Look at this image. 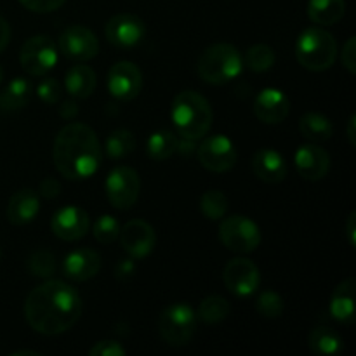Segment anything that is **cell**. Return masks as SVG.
<instances>
[{
  "label": "cell",
  "instance_id": "obj_1",
  "mask_svg": "<svg viewBox=\"0 0 356 356\" xmlns=\"http://www.w3.org/2000/svg\"><path fill=\"white\" fill-rule=\"evenodd\" d=\"M82 313L80 294L70 284L47 280L35 287L24 302V316L35 332L59 336L72 329Z\"/></svg>",
  "mask_w": 356,
  "mask_h": 356
},
{
  "label": "cell",
  "instance_id": "obj_2",
  "mask_svg": "<svg viewBox=\"0 0 356 356\" xmlns=\"http://www.w3.org/2000/svg\"><path fill=\"white\" fill-rule=\"evenodd\" d=\"M52 159L58 172L66 179H87L99 169L103 148L89 125L70 124L56 136Z\"/></svg>",
  "mask_w": 356,
  "mask_h": 356
},
{
  "label": "cell",
  "instance_id": "obj_3",
  "mask_svg": "<svg viewBox=\"0 0 356 356\" xmlns=\"http://www.w3.org/2000/svg\"><path fill=\"white\" fill-rule=\"evenodd\" d=\"M170 118L181 138L198 141L211 131L214 111L211 103L197 90H183L174 97Z\"/></svg>",
  "mask_w": 356,
  "mask_h": 356
},
{
  "label": "cell",
  "instance_id": "obj_4",
  "mask_svg": "<svg viewBox=\"0 0 356 356\" xmlns=\"http://www.w3.org/2000/svg\"><path fill=\"white\" fill-rule=\"evenodd\" d=\"M296 58L309 72H325L336 63L337 42L322 28H306L296 42Z\"/></svg>",
  "mask_w": 356,
  "mask_h": 356
},
{
  "label": "cell",
  "instance_id": "obj_5",
  "mask_svg": "<svg viewBox=\"0 0 356 356\" xmlns=\"http://www.w3.org/2000/svg\"><path fill=\"white\" fill-rule=\"evenodd\" d=\"M197 68L204 82L222 86L242 73L243 58L235 45L214 44L202 52Z\"/></svg>",
  "mask_w": 356,
  "mask_h": 356
},
{
  "label": "cell",
  "instance_id": "obj_6",
  "mask_svg": "<svg viewBox=\"0 0 356 356\" xmlns=\"http://www.w3.org/2000/svg\"><path fill=\"white\" fill-rule=\"evenodd\" d=\"M197 313L191 306L177 302L162 312L159 322V330L162 339L170 346H183L190 343L197 329Z\"/></svg>",
  "mask_w": 356,
  "mask_h": 356
},
{
  "label": "cell",
  "instance_id": "obj_7",
  "mask_svg": "<svg viewBox=\"0 0 356 356\" xmlns=\"http://www.w3.org/2000/svg\"><path fill=\"white\" fill-rule=\"evenodd\" d=\"M219 238L222 245L236 254H249L261 243V229L245 216H229L219 225Z\"/></svg>",
  "mask_w": 356,
  "mask_h": 356
},
{
  "label": "cell",
  "instance_id": "obj_8",
  "mask_svg": "<svg viewBox=\"0 0 356 356\" xmlns=\"http://www.w3.org/2000/svg\"><path fill=\"white\" fill-rule=\"evenodd\" d=\"M19 63L31 76H44L58 65V47L47 35H33L19 51Z\"/></svg>",
  "mask_w": 356,
  "mask_h": 356
},
{
  "label": "cell",
  "instance_id": "obj_9",
  "mask_svg": "<svg viewBox=\"0 0 356 356\" xmlns=\"http://www.w3.org/2000/svg\"><path fill=\"white\" fill-rule=\"evenodd\" d=\"M106 198L115 209H131L138 202L141 191V179L131 167H115L104 181Z\"/></svg>",
  "mask_w": 356,
  "mask_h": 356
},
{
  "label": "cell",
  "instance_id": "obj_10",
  "mask_svg": "<svg viewBox=\"0 0 356 356\" xmlns=\"http://www.w3.org/2000/svg\"><path fill=\"white\" fill-rule=\"evenodd\" d=\"M198 162L211 172H228L236 163V149L232 139L222 134L209 136L197 146Z\"/></svg>",
  "mask_w": 356,
  "mask_h": 356
},
{
  "label": "cell",
  "instance_id": "obj_11",
  "mask_svg": "<svg viewBox=\"0 0 356 356\" xmlns=\"http://www.w3.org/2000/svg\"><path fill=\"white\" fill-rule=\"evenodd\" d=\"M59 51L65 58L76 63H86L99 52V40L89 28L72 24L59 37Z\"/></svg>",
  "mask_w": 356,
  "mask_h": 356
},
{
  "label": "cell",
  "instance_id": "obj_12",
  "mask_svg": "<svg viewBox=\"0 0 356 356\" xmlns=\"http://www.w3.org/2000/svg\"><path fill=\"white\" fill-rule=\"evenodd\" d=\"M146 26L143 19L136 14L122 13L115 14L104 26L106 40L117 49H132L143 40Z\"/></svg>",
  "mask_w": 356,
  "mask_h": 356
},
{
  "label": "cell",
  "instance_id": "obj_13",
  "mask_svg": "<svg viewBox=\"0 0 356 356\" xmlns=\"http://www.w3.org/2000/svg\"><path fill=\"white\" fill-rule=\"evenodd\" d=\"M222 280L232 294L238 298H249L259 287L261 275L252 261L245 257H235L226 264Z\"/></svg>",
  "mask_w": 356,
  "mask_h": 356
},
{
  "label": "cell",
  "instance_id": "obj_14",
  "mask_svg": "<svg viewBox=\"0 0 356 356\" xmlns=\"http://www.w3.org/2000/svg\"><path fill=\"white\" fill-rule=\"evenodd\" d=\"M108 90L118 101H132L143 89L141 70L131 61H118L108 72Z\"/></svg>",
  "mask_w": 356,
  "mask_h": 356
},
{
  "label": "cell",
  "instance_id": "obj_15",
  "mask_svg": "<svg viewBox=\"0 0 356 356\" xmlns=\"http://www.w3.org/2000/svg\"><path fill=\"white\" fill-rule=\"evenodd\" d=\"M118 236H120L122 249L132 259H145L153 252L156 245L155 229L143 219H132L127 225L122 226Z\"/></svg>",
  "mask_w": 356,
  "mask_h": 356
},
{
  "label": "cell",
  "instance_id": "obj_16",
  "mask_svg": "<svg viewBox=\"0 0 356 356\" xmlns=\"http://www.w3.org/2000/svg\"><path fill=\"white\" fill-rule=\"evenodd\" d=\"M90 228V219L83 209L68 205L63 207L52 216L51 229L58 238L65 242H75L83 238Z\"/></svg>",
  "mask_w": 356,
  "mask_h": 356
},
{
  "label": "cell",
  "instance_id": "obj_17",
  "mask_svg": "<svg viewBox=\"0 0 356 356\" xmlns=\"http://www.w3.org/2000/svg\"><path fill=\"white\" fill-rule=\"evenodd\" d=\"M291 101L280 89L266 87L261 90L254 101V113L264 124H282L289 117Z\"/></svg>",
  "mask_w": 356,
  "mask_h": 356
},
{
  "label": "cell",
  "instance_id": "obj_18",
  "mask_svg": "<svg viewBox=\"0 0 356 356\" xmlns=\"http://www.w3.org/2000/svg\"><path fill=\"white\" fill-rule=\"evenodd\" d=\"M294 163L301 177L308 181H320L327 176L330 169V155L322 148L315 145H302L296 152Z\"/></svg>",
  "mask_w": 356,
  "mask_h": 356
},
{
  "label": "cell",
  "instance_id": "obj_19",
  "mask_svg": "<svg viewBox=\"0 0 356 356\" xmlns=\"http://www.w3.org/2000/svg\"><path fill=\"white\" fill-rule=\"evenodd\" d=\"M101 270V256L92 249H76L63 261L65 277L73 282H87Z\"/></svg>",
  "mask_w": 356,
  "mask_h": 356
},
{
  "label": "cell",
  "instance_id": "obj_20",
  "mask_svg": "<svg viewBox=\"0 0 356 356\" xmlns=\"http://www.w3.org/2000/svg\"><path fill=\"white\" fill-rule=\"evenodd\" d=\"M252 169L254 174L268 184L282 183L287 177V163L277 149L263 148L254 153Z\"/></svg>",
  "mask_w": 356,
  "mask_h": 356
},
{
  "label": "cell",
  "instance_id": "obj_21",
  "mask_svg": "<svg viewBox=\"0 0 356 356\" xmlns=\"http://www.w3.org/2000/svg\"><path fill=\"white\" fill-rule=\"evenodd\" d=\"M40 211V198L30 188L17 190L7 204V219L16 226L28 225Z\"/></svg>",
  "mask_w": 356,
  "mask_h": 356
},
{
  "label": "cell",
  "instance_id": "obj_22",
  "mask_svg": "<svg viewBox=\"0 0 356 356\" xmlns=\"http://www.w3.org/2000/svg\"><path fill=\"white\" fill-rule=\"evenodd\" d=\"M355 278H346L334 289L329 309L332 318H336L337 322L348 325L355 322Z\"/></svg>",
  "mask_w": 356,
  "mask_h": 356
},
{
  "label": "cell",
  "instance_id": "obj_23",
  "mask_svg": "<svg viewBox=\"0 0 356 356\" xmlns=\"http://www.w3.org/2000/svg\"><path fill=\"white\" fill-rule=\"evenodd\" d=\"M96 72L87 65H75L66 72L65 89L73 99H87L96 89Z\"/></svg>",
  "mask_w": 356,
  "mask_h": 356
},
{
  "label": "cell",
  "instance_id": "obj_24",
  "mask_svg": "<svg viewBox=\"0 0 356 356\" xmlns=\"http://www.w3.org/2000/svg\"><path fill=\"white\" fill-rule=\"evenodd\" d=\"M31 94H33V89H31L30 80L23 79V76H16L14 80H10L9 86L3 89L2 96H0V110H21V108H24L30 103Z\"/></svg>",
  "mask_w": 356,
  "mask_h": 356
},
{
  "label": "cell",
  "instance_id": "obj_25",
  "mask_svg": "<svg viewBox=\"0 0 356 356\" xmlns=\"http://www.w3.org/2000/svg\"><path fill=\"white\" fill-rule=\"evenodd\" d=\"M346 13V2L344 0H309L308 16L313 23L329 26L343 19Z\"/></svg>",
  "mask_w": 356,
  "mask_h": 356
},
{
  "label": "cell",
  "instance_id": "obj_26",
  "mask_svg": "<svg viewBox=\"0 0 356 356\" xmlns=\"http://www.w3.org/2000/svg\"><path fill=\"white\" fill-rule=\"evenodd\" d=\"M299 131L306 139L313 143L329 141L334 134V125L325 115L322 113H306L299 120Z\"/></svg>",
  "mask_w": 356,
  "mask_h": 356
},
{
  "label": "cell",
  "instance_id": "obj_27",
  "mask_svg": "<svg viewBox=\"0 0 356 356\" xmlns=\"http://www.w3.org/2000/svg\"><path fill=\"white\" fill-rule=\"evenodd\" d=\"M309 350L320 356H334L344 348L343 337L329 327H316L309 334Z\"/></svg>",
  "mask_w": 356,
  "mask_h": 356
},
{
  "label": "cell",
  "instance_id": "obj_28",
  "mask_svg": "<svg viewBox=\"0 0 356 356\" xmlns=\"http://www.w3.org/2000/svg\"><path fill=\"white\" fill-rule=\"evenodd\" d=\"M177 141L179 139L172 131H167V129L155 131L146 141V153L149 159L163 162L177 152Z\"/></svg>",
  "mask_w": 356,
  "mask_h": 356
},
{
  "label": "cell",
  "instance_id": "obj_29",
  "mask_svg": "<svg viewBox=\"0 0 356 356\" xmlns=\"http://www.w3.org/2000/svg\"><path fill=\"white\" fill-rule=\"evenodd\" d=\"M136 148V139L131 131L127 129H117L111 132L104 143V152H106L108 159L120 160L131 155Z\"/></svg>",
  "mask_w": 356,
  "mask_h": 356
},
{
  "label": "cell",
  "instance_id": "obj_30",
  "mask_svg": "<svg viewBox=\"0 0 356 356\" xmlns=\"http://www.w3.org/2000/svg\"><path fill=\"white\" fill-rule=\"evenodd\" d=\"M229 309H232V306H229L228 299L222 298V296H209L200 302L197 316L209 325H216L229 315Z\"/></svg>",
  "mask_w": 356,
  "mask_h": 356
},
{
  "label": "cell",
  "instance_id": "obj_31",
  "mask_svg": "<svg viewBox=\"0 0 356 356\" xmlns=\"http://www.w3.org/2000/svg\"><path fill=\"white\" fill-rule=\"evenodd\" d=\"M200 211L211 221H221L228 212V198L219 190H209L200 198Z\"/></svg>",
  "mask_w": 356,
  "mask_h": 356
},
{
  "label": "cell",
  "instance_id": "obj_32",
  "mask_svg": "<svg viewBox=\"0 0 356 356\" xmlns=\"http://www.w3.org/2000/svg\"><path fill=\"white\" fill-rule=\"evenodd\" d=\"M275 51L266 44H256L252 47H249V51L245 52V59H243V65L249 70L256 73L268 72L271 66L275 65Z\"/></svg>",
  "mask_w": 356,
  "mask_h": 356
},
{
  "label": "cell",
  "instance_id": "obj_33",
  "mask_svg": "<svg viewBox=\"0 0 356 356\" xmlns=\"http://www.w3.org/2000/svg\"><path fill=\"white\" fill-rule=\"evenodd\" d=\"M92 235L103 245H110L120 235V222L117 221V218L110 214L99 216V218L94 221L92 226Z\"/></svg>",
  "mask_w": 356,
  "mask_h": 356
},
{
  "label": "cell",
  "instance_id": "obj_34",
  "mask_svg": "<svg viewBox=\"0 0 356 356\" xmlns=\"http://www.w3.org/2000/svg\"><path fill=\"white\" fill-rule=\"evenodd\" d=\"M256 309L264 318H280L285 309L284 299L273 291L261 292L256 301Z\"/></svg>",
  "mask_w": 356,
  "mask_h": 356
},
{
  "label": "cell",
  "instance_id": "obj_35",
  "mask_svg": "<svg viewBox=\"0 0 356 356\" xmlns=\"http://www.w3.org/2000/svg\"><path fill=\"white\" fill-rule=\"evenodd\" d=\"M28 271L33 277L49 278L56 271V259L49 250H37L28 259Z\"/></svg>",
  "mask_w": 356,
  "mask_h": 356
},
{
  "label": "cell",
  "instance_id": "obj_36",
  "mask_svg": "<svg viewBox=\"0 0 356 356\" xmlns=\"http://www.w3.org/2000/svg\"><path fill=\"white\" fill-rule=\"evenodd\" d=\"M37 94L45 104H58L63 96L61 83L56 79H42L37 86Z\"/></svg>",
  "mask_w": 356,
  "mask_h": 356
},
{
  "label": "cell",
  "instance_id": "obj_37",
  "mask_svg": "<svg viewBox=\"0 0 356 356\" xmlns=\"http://www.w3.org/2000/svg\"><path fill=\"white\" fill-rule=\"evenodd\" d=\"M127 351L117 341H99L89 350L90 356H124Z\"/></svg>",
  "mask_w": 356,
  "mask_h": 356
},
{
  "label": "cell",
  "instance_id": "obj_38",
  "mask_svg": "<svg viewBox=\"0 0 356 356\" xmlns=\"http://www.w3.org/2000/svg\"><path fill=\"white\" fill-rule=\"evenodd\" d=\"M66 0H19L23 7H26L31 13H52L59 9Z\"/></svg>",
  "mask_w": 356,
  "mask_h": 356
},
{
  "label": "cell",
  "instance_id": "obj_39",
  "mask_svg": "<svg viewBox=\"0 0 356 356\" xmlns=\"http://www.w3.org/2000/svg\"><path fill=\"white\" fill-rule=\"evenodd\" d=\"M341 61H343V66L355 75L356 72V40L355 37L348 38V42L343 47V54H341Z\"/></svg>",
  "mask_w": 356,
  "mask_h": 356
},
{
  "label": "cell",
  "instance_id": "obj_40",
  "mask_svg": "<svg viewBox=\"0 0 356 356\" xmlns=\"http://www.w3.org/2000/svg\"><path fill=\"white\" fill-rule=\"evenodd\" d=\"M38 193L44 198H47V200H52V198H56L61 193V184L54 177H45L40 183V186H38Z\"/></svg>",
  "mask_w": 356,
  "mask_h": 356
},
{
  "label": "cell",
  "instance_id": "obj_41",
  "mask_svg": "<svg viewBox=\"0 0 356 356\" xmlns=\"http://www.w3.org/2000/svg\"><path fill=\"white\" fill-rule=\"evenodd\" d=\"M344 235H346L348 243H350L351 247H355V243H356V212H351V214L348 216L346 222H344Z\"/></svg>",
  "mask_w": 356,
  "mask_h": 356
},
{
  "label": "cell",
  "instance_id": "obj_42",
  "mask_svg": "<svg viewBox=\"0 0 356 356\" xmlns=\"http://www.w3.org/2000/svg\"><path fill=\"white\" fill-rule=\"evenodd\" d=\"M59 115H61L63 118H66V120H72V118H75L76 115H79V106H76L75 99H66L63 101L61 106H59Z\"/></svg>",
  "mask_w": 356,
  "mask_h": 356
},
{
  "label": "cell",
  "instance_id": "obj_43",
  "mask_svg": "<svg viewBox=\"0 0 356 356\" xmlns=\"http://www.w3.org/2000/svg\"><path fill=\"white\" fill-rule=\"evenodd\" d=\"M10 40V26L6 17L0 16V52L7 47Z\"/></svg>",
  "mask_w": 356,
  "mask_h": 356
},
{
  "label": "cell",
  "instance_id": "obj_44",
  "mask_svg": "<svg viewBox=\"0 0 356 356\" xmlns=\"http://www.w3.org/2000/svg\"><path fill=\"white\" fill-rule=\"evenodd\" d=\"M355 122H356V115L353 113L350 117V120H348V139H350V145L355 146L356 145V139H355Z\"/></svg>",
  "mask_w": 356,
  "mask_h": 356
},
{
  "label": "cell",
  "instance_id": "obj_45",
  "mask_svg": "<svg viewBox=\"0 0 356 356\" xmlns=\"http://www.w3.org/2000/svg\"><path fill=\"white\" fill-rule=\"evenodd\" d=\"M23 355H31V356H40V353H37V351H28V350H23V351H16V353H13V356H23Z\"/></svg>",
  "mask_w": 356,
  "mask_h": 356
},
{
  "label": "cell",
  "instance_id": "obj_46",
  "mask_svg": "<svg viewBox=\"0 0 356 356\" xmlns=\"http://www.w3.org/2000/svg\"><path fill=\"white\" fill-rule=\"evenodd\" d=\"M2 79H3V70L2 66H0V83H2Z\"/></svg>",
  "mask_w": 356,
  "mask_h": 356
},
{
  "label": "cell",
  "instance_id": "obj_47",
  "mask_svg": "<svg viewBox=\"0 0 356 356\" xmlns=\"http://www.w3.org/2000/svg\"><path fill=\"white\" fill-rule=\"evenodd\" d=\"M0 257H2V252H0Z\"/></svg>",
  "mask_w": 356,
  "mask_h": 356
}]
</instances>
